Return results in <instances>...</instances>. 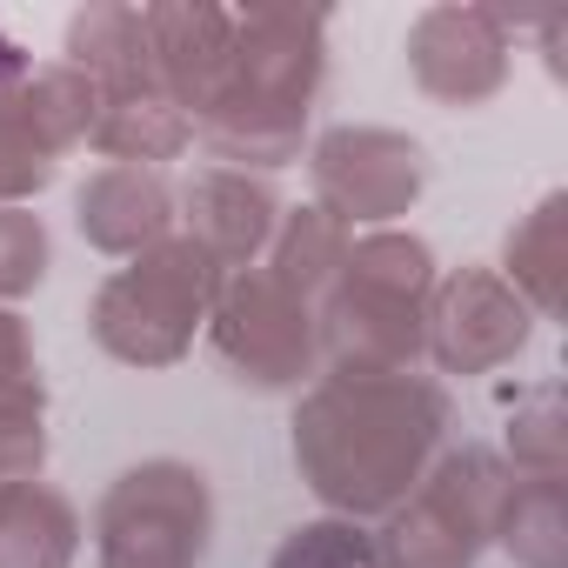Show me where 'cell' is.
<instances>
[{
  "mask_svg": "<svg viewBox=\"0 0 568 568\" xmlns=\"http://www.w3.org/2000/svg\"><path fill=\"white\" fill-rule=\"evenodd\" d=\"M308 181H315V207H328L348 234L395 227L428 187V148L402 128L342 121L308 141Z\"/></svg>",
  "mask_w": 568,
  "mask_h": 568,
  "instance_id": "7",
  "label": "cell"
},
{
  "mask_svg": "<svg viewBox=\"0 0 568 568\" xmlns=\"http://www.w3.org/2000/svg\"><path fill=\"white\" fill-rule=\"evenodd\" d=\"M28 74H34V54H28V48L8 34V28H0V94H8V88H21Z\"/></svg>",
  "mask_w": 568,
  "mask_h": 568,
  "instance_id": "26",
  "label": "cell"
},
{
  "mask_svg": "<svg viewBox=\"0 0 568 568\" xmlns=\"http://www.w3.org/2000/svg\"><path fill=\"white\" fill-rule=\"evenodd\" d=\"M88 148L101 154V168H168L194 148V121L161 94V88H121V94H101V114H94V134Z\"/></svg>",
  "mask_w": 568,
  "mask_h": 568,
  "instance_id": "15",
  "label": "cell"
},
{
  "mask_svg": "<svg viewBox=\"0 0 568 568\" xmlns=\"http://www.w3.org/2000/svg\"><path fill=\"white\" fill-rule=\"evenodd\" d=\"M0 422H48V375L21 308H0Z\"/></svg>",
  "mask_w": 568,
  "mask_h": 568,
  "instance_id": "23",
  "label": "cell"
},
{
  "mask_svg": "<svg viewBox=\"0 0 568 568\" xmlns=\"http://www.w3.org/2000/svg\"><path fill=\"white\" fill-rule=\"evenodd\" d=\"M515 68V34L495 8H462V0H435L408 21V81L435 108H488L508 88Z\"/></svg>",
  "mask_w": 568,
  "mask_h": 568,
  "instance_id": "10",
  "label": "cell"
},
{
  "mask_svg": "<svg viewBox=\"0 0 568 568\" xmlns=\"http://www.w3.org/2000/svg\"><path fill=\"white\" fill-rule=\"evenodd\" d=\"M54 267V241L48 221L34 207H0V308L28 302Z\"/></svg>",
  "mask_w": 568,
  "mask_h": 568,
  "instance_id": "24",
  "label": "cell"
},
{
  "mask_svg": "<svg viewBox=\"0 0 568 568\" xmlns=\"http://www.w3.org/2000/svg\"><path fill=\"white\" fill-rule=\"evenodd\" d=\"M81 508L54 481L0 488V568H74Z\"/></svg>",
  "mask_w": 568,
  "mask_h": 568,
  "instance_id": "17",
  "label": "cell"
},
{
  "mask_svg": "<svg viewBox=\"0 0 568 568\" xmlns=\"http://www.w3.org/2000/svg\"><path fill=\"white\" fill-rule=\"evenodd\" d=\"M515 568H568V501L561 475H515L495 515V541Z\"/></svg>",
  "mask_w": 568,
  "mask_h": 568,
  "instance_id": "20",
  "label": "cell"
},
{
  "mask_svg": "<svg viewBox=\"0 0 568 568\" xmlns=\"http://www.w3.org/2000/svg\"><path fill=\"white\" fill-rule=\"evenodd\" d=\"M141 21H148L154 88L187 121H201L234 74V8H214V0H154V8H141Z\"/></svg>",
  "mask_w": 568,
  "mask_h": 568,
  "instance_id": "13",
  "label": "cell"
},
{
  "mask_svg": "<svg viewBox=\"0 0 568 568\" xmlns=\"http://www.w3.org/2000/svg\"><path fill=\"white\" fill-rule=\"evenodd\" d=\"M448 428H455V402L422 368H395V375L322 368L295 402L288 448H295V475L328 515L382 521L422 488V475L448 448Z\"/></svg>",
  "mask_w": 568,
  "mask_h": 568,
  "instance_id": "1",
  "label": "cell"
},
{
  "mask_svg": "<svg viewBox=\"0 0 568 568\" xmlns=\"http://www.w3.org/2000/svg\"><path fill=\"white\" fill-rule=\"evenodd\" d=\"M207 342H214L221 368L254 395H302L322 375L315 308L281 288L267 267L221 274L214 308H207Z\"/></svg>",
  "mask_w": 568,
  "mask_h": 568,
  "instance_id": "6",
  "label": "cell"
},
{
  "mask_svg": "<svg viewBox=\"0 0 568 568\" xmlns=\"http://www.w3.org/2000/svg\"><path fill=\"white\" fill-rule=\"evenodd\" d=\"M328 81V14L315 8H234V74L221 94L315 114Z\"/></svg>",
  "mask_w": 568,
  "mask_h": 568,
  "instance_id": "11",
  "label": "cell"
},
{
  "mask_svg": "<svg viewBox=\"0 0 568 568\" xmlns=\"http://www.w3.org/2000/svg\"><path fill=\"white\" fill-rule=\"evenodd\" d=\"M101 114V88L68 61H41L21 88L0 94V207H34L54 187L61 161L88 148Z\"/></svg>",
  "mask_w": 568,
  "mask_h": 568,
  "instance_id": "8",
  "label": "cell"
},
{
  "mask_svg": "<svg viewBox=\"0 0 568 568\" xmlns=\"http://www.w3.org/2000/svg\"><path fill=\"white\" fill-rule=\"evenodd\" d=\"M442 281V261L408 227H368L348 241V261L335 288L315 302L322 368H422L428 362V295Z\"/></svg>",
  "mask_w": 568,
  "mask_h": 568,
  "instance_id": "2",
  "label": "cell"
},
{
  "mask_svg": "<svg viewBox=\"0 0 568 568\" xmlns=\"http://www.w3.org/2000/svg\"><path fill=\"white\" fill-rule=\"evenodd\" d=\"M48 468V422H0V488L41 481Z\"/></svg>",
  "mask_w": 568,
  "mask_h": 568,
  "instance_id": "25",
  "label": "cell"
},
{
  "mask_svg": "<svg viewBox=\"0 0 568 568\" xmlns=\"http://www.w3.org/2000/svg\"><path fill=\"white\" fill-rule=\"evenodd\" d=\"M561 221H568V194H541L501 241V281L528 302L535 322H555L561 315Z\"/></svg>",
  "mask_w": 568,
  "mask_h": 568,
  "instance_id": "19",
  "label": "cell"
},
{
  "mask_svg": "<svg viewBox=\"0 0 568 568\" xmlns=\"http://www.w3.org/2000/svg\"><path fill=\"white\" fill-rule=\"evenodd\" d=\"M61 61H68L74 74H88L101 94H121V88H154L148 21H141V8H128V0H94V8L68 14Z\"/></svg>",
  "mask_w": 568,
  "mask_h": 568,
  "instance_id": "16",
  "label": "cell"
},
{
  "mask_svg": "<svg viewBox=\"0 0 568 568\" xmlns=\"http://www.w3.org/2000/svg\"><path fill=\"white\" fill-rule=\"evenodd\" d=\"M281 201L267 174H241V168H194L181 187H174V227L221 267H261L274 227H281Z\"/></svg>",
  "mask_w": 568,
  "mask_h": 568,
  "instance_id": "12",
  "label": "cell"
},
{
  "mask_svg": "<svg viewBox=\"0 0 568 568\" xmlns=\"http://www.w3.org/2000/svg\"><path fill=\"white\" fill-rule=\"evenodd\" d=\"M74 227L94 254L108 261H134L148 247H161L174 227V181L154 168H94L74 187Z\"/></svg>",
  "mask_w": 568,
  "mask_h": 568,
  "instance_id": "14",
  "label": "cell"
},
{
  "mask_svg": "<svg viewBox=\"0 0 568 568\" xmlns=\"http://www.w3.org/2000/svg\"><path fill=\"white\" fill-rule=\"evenodd\" d=\"M267 568H382V548H375L368 521L315 515V521H302V528H288L274 541Z\"/></svg>",
  "mask_w": 568,
  "mask_h": 568,
  "instance_id": "22",
  "label": "cell"
},
{
  "mask_svg": "<svg viewBox=\"0 0 568 568\" xmlns=\"http://www.w3.org/2000/svg\"><path fill=\"white\" fill-rule=\"evenodd\" d=\"M214 548V488L194 462L154 455L94 501V568H201Z\"/></svg>",
  "mask_w": 568,
  "mask_h": 568,
  "instance_id": "5",
  "label": "cell"
},
{
  "mask_svg": "<svg viewBox=\"0 0 568 568\" xmlns=\"http://www.w3.org/2000/svg\"><path fill=\"white\" fill-rule=\"evenodd\" d=\"M348 241H355V234H348L328 207L302 201V207H281V227H274L261 267H267L288 295H302V302L315 308V302L335 288V274H342V261H348Z\"/></svg>",
  "mask_w": 568,
  "mask_h": 568,
  "instance_id": "18",
  "label": "cell"
},
{
  "mask_svg": "<svg viewBox=\"0 0 568 568\" xmlns=\"http://www.w3.org/2000/svg\"><path fill=\"white\" fill-rule=\"evenodd\" d=\"M501 462H508V475H568V415H561L555 382H541L528 402H515Z\"/></svg>",
  "mask_w": 568,
  "mask_h": 568,
  "instance_id": "21",
  "label": "cell"
},
{
  "mask_svg": "<svg viewBox=\"0 0 568 568\" xmlns=\"http://www.w3.org/2000/svg\"><path fill=\"white\" fill-rule=\"evenodd\" d=\"M535 342V315L508 281L481 261L442 267L435 295H428V362L442 375H495Z\"/></svg>",
  "mask_w": 568,
  "mask_h": 568,
  "instance_id": "9",
  "label": "cell"
},
{
  "mask_svg": "<svg viewBox=\"0 0 568 568\" xmlns=\"http://www.w3.org/2000/svg\"><path fill=\"white\" fill-rule=\"evenodd\" d=\"M508 462L481 442L442 448L435 468L422 475V488L382 515L375 548L382 568H475L495 541V515L508 495Z\"/></svg>",
  "mask_w": 568,
  "mask_h": 568,
  "instance_id": "4",
  "label": "cell"
},
{
  "mask_svg": "<svg viewBox=\"0 0 568 568\" xmlns=\"http://www.w3.org/2000/svg\"><path fill=\"white\" fill-rule=\"evenodd\" d=\"M214 288H221V267L187 234H168L161 247L134 254L94 288L88 335L121 368H141V375L174 368L194 355V335H207Z\"/></svg>",
  "mask_w": 568,
  "mask_h": 568,
  "instance_id": "3",
  "label": "cell"
}]
</instances>
